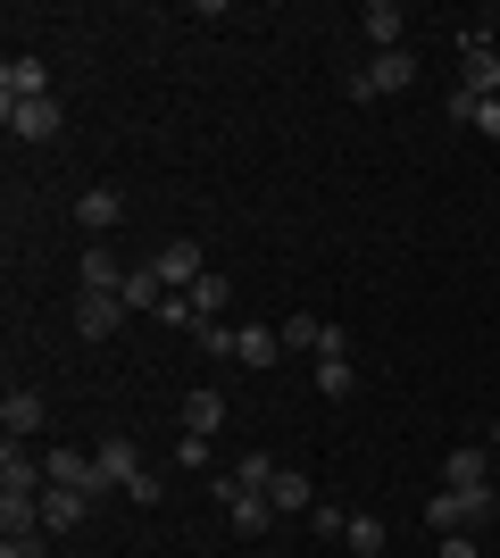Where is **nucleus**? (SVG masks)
I'll return each instance as SVG.
<instances>
[{"label": "nucleus", "mask_w": 500, "mask_h": 558, "mask_svg": "<svg viewBox=\"0 0 500 558\" xmlns=\"http://www.w3.org/2000/svg\"><path fill=\"white\" fill-rule=\"evenodd\" d=\"M442 484H451V492H484V484H492V475H484V450L459 442L451 459H442Z\"/></svg>", "instance_id": "obj_18"}, {"label": "nucleus", "mask_w": 500, "mask_h": 558, "mask_svg": "<svg viewBox=\"0 0 500 558\" xmlns=\"http://www.w3.org/2000/svg\"><path fill=\"white\" fill-rule=\"evenodd\" d=\"M276 359H284V333H276V326H242L234 367H276Z\"/></svg>", "instance_id": "obj_16"}, {"label": "nucleus", "mask_w": 500, "mask_h": 558, "mask_svg": "<svg viewBox=\"0 0 500 558\" xmlns=\"http://www.w3.org/2000/svg\"><path fill=\"white\" fill-rule=\"evenodd\" d=\"M118 301H125V308H150V317H159V301H167V283H159V267H150V258H143V267H125V283H118Z\"/></svg>", "instance_id": "obj_17"}, {"label": "nucleus", "mask_w": 500, "mask_h": 558, "mask_svg": "<svg viewBox=\"0 0 500 558\" xmlns=\"http://www.w3.org/2000/svg\"><path fill=\"white\" fill-rule=\"evenodd\" d=\"M342 542H351L358 558H383V517H351V525H342Z\"/></svg>", "instance_id": "obj_24"}, {"label": "nucleus", "mask_w": 500, "mask_h": 558, "mask_svg": "<svg viewBox=\"0 0 500 558\" xmlns=\"http://www.w3.org/2000/svg\"><path fill=\"white\" fill-rule=\"evenodd\" d=\"M0 125L17 142H50L59 125H68V109H59V93H42V100H0Z\"/></svg>", "instance_id": "obj_4"}, {"label": "nucleus", "mask_w": 500, "mask_h": 558, "mask_svg": "<svg viewBox=\"0 0 500 558\" xmlns=\"http://www.w3.org/2000/svg\"><path fill=\"white\" fill-rule=\"evenodd\" d=\"M267 500H276V517H309L317 509V484L301 475V466H284V475L267 484Z\"/></svg>", "instance_id": "obj_14"}, {"label": "nucleus", "mask_w": 500, "mask_h": 558, "mask_svg": "<svg viewBox=\"0 0 500 558\" xmlns=\"http://www.w3.org/2000/svg\"><path fill=\"white\" fill-rule=\"evenodd\" d=\"M309 525H317V534L333 542V534H342V525H351V509H333V500H317V509H309Z\"/></svg>", "instance_id": "obj_27"}, {"label": "nucleus", "mask_w": 500, "mask_h": 558, "mask_svg": "<svg viewBox=\"0 0 500 558\" xmlns=\"http://www.w3.org/2000/svg\"><path fill=\"white\" fill-rule=\"evenodd\" d=\"M434 558H484V550H476V534H442V550H434Z\"/></svg>", "instance_id": "obj_30"}, {"label": "nucleus", "mask_w": 500, "mask_h": 558, "mask_svg": "<svg viewBox=\"0 0 500 558\" xmlns=\"http://www.w3.org/2000/svg\"><path fill=\"white\" fill-rule=\"evenodd\" d=\"M476 125H484V134L500 142V100H484V109H476Z\"/></svg>", "instance_id": "obj_31"}, {"label": "nucleus", "mask_w": 500, "mask_h": 558, "mask_svg": "<svg viewBox=\"0 0 500 558\" xmlns=\"http://www.w3.org/2000/svg\"><path fill=\"white\" fill-rule=\"evenodd\" d=\"M442 109H451V125H476V109H484V100H476V93H467V84H459V93H451V100H442Z\"/></svg>", "instance_id": "obj_28"}, {"label": "nucleus", "mask_w": 500, "mask_h": 558, "mask_svg": "<svg viewBox=\"0 0 500 558\" xmlns=\"http://www.w3.org/2000/svg\"><path fill=\"white\" fill-rule=\"evenodd\" d=\"M0 492H50L42 459H34L25 442H0Z\"/></svg>", "instance_id": "obj_11"}, {"label": "nucleus", "mask_w": 500, "mask_h": 558, "mask_svg": "<svg viewBox=\"0 0 500 558\" xmlns=\"http://www.w3.org/2000/svg\"><path fill=\"white\" fill-rule=\"evenodd\" d=\"M0 558H42V534H9V542H0Z\"/></svg>", "instance_id": "obj_29"}, {"label": "nucleus", "mask_w": 500, "mask_h": 558, "mask_svg": "<svg viewBox=\"0 0 500 558\" xmlns=\"http://www.w3.org/2000/svg\"><path fill=\"white\" fill-rule=\"evenodd\" d=\"M175 417H184V434H217V425H225V392H217V384H192Z\"/></svg>", "instance_id": "obj_13"}, {"label": "nucleus", "mask_w": 500, "mask_h": 558, "mask_svg": "<svg viewBox=\"0 0 500 558\" xmlns=\"http://www.w3.org/2000/svg\"><path fill=\"white\" fill-rule=\"evenodd\" d=\"M75 226H84V233H118V226H125V192H118V184H84Z\"/></svg>", "instance_id": "obj_8"}, {"label": "nucleus", "mask_w": 500, "mask_h": 558, "mask_svg": "<svg viewBox=\"0 0 500 558\" xmlns=\"http://www.w3.org/2000/svg\"><path fill=\"white\" fill-rule=\"evenodd\" d=\"M225 525H234V534H267V525H276V500H267V492H234V500H225Z\"/></svg>", "instance_id": "obj_15"}, {"label": "nucleus", "mask_w": 500, "mask_h": 558, "mask_svg": "<svg viewBox=\"0 0 500 558\" xmlns=\"http://www.w3.org/2000/svg\"><path fill=\"white\" fill-rule=\"evenodd\" d=\"M118 326H125V301H118V292H75V333H84V342H109Z\"/></svg>", "instance_id": "obj_7"}, {"label": "nucleus", "mask_w": 500, "mask_h": 558, "mask_svg": "<svg viewBox=\"0 0 500 558\" xmlns=\"http://www.w3.org/2000/svg\"><path fill=\"white\" fill-rule=\"evenodd\" d=\"M492 517H500V492L492 484H484V492H451V484H442L426 500V525H434V534H476V525H492Z\"/></svg>", "instance_id": "obj_1"}, {"label": "nucleus", "mask_w": 500, "mask_h": 558, "mask_svg": "<svg viewBox=\"0 0 500 558\" xmlns=\"http://www.w3.org/2000/svg\"><path fill=\"white\" fill-rule=\"evenodd\" d=\"M276 333H284V350H309V359H317V350H326V317H309V308H292V317H284V326H276Z\"/></svg>", "instance_id": "obj_19"}, {"label": "nucleus", "mask_w": 500, "mask_h": 558, "mask_svg": "<svg viewBox=\"0 0 500 558\" xmlns=\"http://www.w3.org/2000/svg\"><path fill=\"white\" fill-rule=\"evenodd\" d=\"M93 459H100V475H109V492H125V500H143V509H150V500H159V475H150V466H143V450H134V434H109V442H100Z\"/></svg>", "instance_id": "obj_2"}, {"label": "nucleus", "mask_w": 500, "mask_h": 558, "mask_svg": "<svg viewBox=\"0 0 500 558\" xmlns=\"http://www.w3.org/2000/svg\"><path fill=\"white\" fill-rule=\"evenodd\" d=\"M184 301H192V308H200V317H217V308H225V301H234V283H225V276H217V267H209V276H200V283H192V292H184Z\"/></svg>", "instance_id": "obj_23"}, {"label": "nucleus", "mask_w": 500, "mask_h": 558, "mask_svg": "<svg viewBox=\"0 0 500 558\" xmlns=\"http://www.w3.org/2000/svg\"><path fill=\"white\" fill-rule=\"evenodd\" d=\"M118 283H125V267L100 251V242H84V292H118Z\"/></svg>", "instance_id": "obj_20"}, {"label": "nucleus", "mask_w": 500, "mask_h": 558, "mask_svg": "<svg viewBox=\"0 0 500 558\" xmlns=\"http://www.w3.org/2000/svg\"><path fill=\"white\" fill-rule=\"evenodd\" d=\"M417 84V50H376L367 68H351V100H383Z\"/></svg>", "instance_id": "obj_3"}, {"label": "nucleus", "mask_w": 500, "mask_h": 558, "mask_svg": "<svg viewBox=\"0 0 500 558\" xmlns=\"http://www.w3.org/2000/svg\"><path fill=\"white\" fill-rule=\"evenodd\" d=\"M50 400L34 392V384H9V400H0V425H9V442H25V434H42Z\"/></svg>", "instance_id": "obj_9"}, {"label": "nucleus", "mask_w": 500, "mask_h": 558, "mask_svg": "<svg viewBox=\"0 0 500 558\" xmlns=\"http://www.w3.org/2000/svg\"><path fill=\"white\" fill-rule=\"evenodd\" d=\"M150 267H159V283H167V292H192V283L209 276V258H200V242H192V233L159 242V251H150Z\"/></svg>", "instance_id": "obj_5"}, {"label": "nucleus", "mask_w": 500, "mask_h": 558, "mask_svg": "<svg viewBox=\"0 0 500 558\" xmlns=\"http://www.w3.org/2000/svg\"><path fill=\"white\" fill-rule=\"evenodd\" d=\"M84 517H93V492H59V484L42 492V534H75Z\"/></svg>", "instance_id": "obj_12"}, {"label": "nucleus", "mask_w": 500, "mask_h": 558, "mask_svg": "<svg viewBox=\"0 0 500 558\" xmlns=\"http://www.w3.org/2000/svg\"><path fill=\"white\" fill-rule=\"evenodd\" d=\"M42 93H50V68L34 50H9L0 59V100H42Z\"/></svg>", "instance_id": "obj_6"}, {"label": "nucleus", "mask_w": 500, "mask_h": 558, "mask_svg": "<svg viewBox=\"0 0 500 558\" xmlns=\"http://www.w3.org/2000/svg\"><path fill=\"white\" fill-rule=\"evenodd\" d=\"M276 475H284V466L267 459V450H242V459H234V484H242V492H267Z\"/></svg>", "instance_id": "obj_22"}, {"label": "nucleus", "mask_w": 500, "mask_h": 558, "mask_svg": "<svg viewBox=\"0 0 500 558\" xmlns=\"http://www.w3.org/2000/svg\"><path fill=\"white\" fill-rule=\"evenodd\" d=\"M358 34H367L376 50H408V43H401V34H408L401 0H367V9H358Z\"/></svg>", "instance_id": "obj_10"}, {"label": "nucleus", "mask_w": 500, "mask_h": 558, "mask_svg": "<svg viewBox=\"0 0 500 558\" xmlns=\"http://www.w3.org/2000/svg\"><path fill=\"white\" fill-rule=\"evenodd\" d=\"M175 466H192V475H200V466H209V434H184V442H175Z\"/></svg>", "instance_id": "obj_26"}, {"label": "nucleus", "mask_w": 500, "mask_h": 558, "mask_svg": "<svg viewBox=\"0 0 500 558\" xmlns=\"http://www.w3.org/2000/svg\"><path fill=\"white\" fill-rule=\"evenodd\" d=\"M317 392H326V400H351L358 392V367H351V359H317Z\"/></svg>", "instance_id": "obj_21"}, {"label": "nucleus", "mask_w": 500, "mask_h": 558, "mask_svg": "<svg viewBox=\"0 0 500 558\" xmlns=\"http://www.w3.org/2000/svg\"><path fill=\"white\" fill-rule=\"evenodd\" d=\"M192 342L209 350V359H234V342H242V326H225V317H209V326L192 333Z\"/></svg>", "instance_id": "obj_25"}]
</instances>
